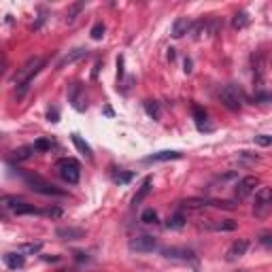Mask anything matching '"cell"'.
I'll list each match as a JSON object with an SVG mask.
<instances>
[{
	"label": "cell",
	"instance_id": "12",
	"mask_svg": "<svg viewBox=\"0 0 272 272\" xmlns=\"http://www.w3.org/2000/svg\"><path fill=\"white\" fill-rule=\"evenodd\" d=\"M247 249H249V240H245V238L234 240L232 245H230L228 253H225V257H228L230 262H234V259H238V257L245 255V253H247Z\"/></svg>",
	"mask_w": 272,
	"mask_h": 272
},
{
	"label": "cell",
	"instance_id": "1",
	"mask_svg": "<svg viewBox=\"0 0 272 272\" xmlns=\"http://www.w3.org/2000/svg\"><path fill=\"white\" fill-rule=\"evenodd\" d=\"M43 66H45L43 57H30V60H26L24 64H21V68H17V73H15V77H13L15 98H17V100H21V98L26 96V91L30 90L32 79L40 73V68H43Z\"/></svg>",
	"mask_w": 272,
	"mask_h": 272
},
{
	"label": "cell",
	"instance_id": "10",
	"mask_svg": "<svg viewBox=\"0 0 272 272\" xmlns=\"http://www.w3.org/2000/svg\"><path fill=\"white\" fill-rule=\"evenodd\" d=\"M55 236L60 240H81L85 236V232L81 228H73V225H60L55 230Z\"/></svg>",
	"mask_w": 272,
	"mask_h": 272
},
{
	"label": "cell",
	"instance_id": "21",
	"mask_svg": "<svg viewBox=\"0 0 272 272\" xmlns=\"http://www.w3.org/2000/svg\"><path fill=\"white\" fill-rule=\"evenodd\" d=\"M71 138H73L74 147L79 149V153H83V155H85V158H88V160H91V158H94V153H91V147H90V145L85 143V141H83V138H81L79 134H73Z\"/></svg>",
	"mask_w": 272,
	"mask_h": 272
},
{
	"label": "cell",
	"instance_id": "39",
	"mask_svg": "<svg viewBox=\"0 0 272 272\" xmlns=\"http://www.w3.org/2000/svg\"><path fill=\"white\" fill-rule=\"evenodd\" d=\"M175 55H177L175 49H168V60H175Z\"/></svg>",
	"mask_w": 272,
	"mask_h": 272
},
{
	"label": "cell",
	"instance_id": "8",
	"mask_svg": "<svg viewBox=\"0 0 272 272\" xmlns=\"http://www.w3.org/2000/svg\"><path fill=\"white\" fill-rule=\"evenodd\" d=\"M162 255L172 262H196V253L192 249H183V247H166L162 249Z\"/></svg>",
	"mask_w": 272,
	"mask_h": 272
},
{
	"label": "cell",
	"instance_id": "14",
	"mask_svg": "<svg viewBox=\"0 0 272 272\" xmlns=\"http://www.w3.org/2000/svg\"><path fill=\"white\" fill-rule=\"evenodd\" d=\"M192 28H194V24L187 19V17H179V19H175V24H172V36L183 38Z\"/></svg>",
	"mask_w": 272,
	"mask_h": 272
},
{
	"label": "cell",
	"instance_id": "18",
	"mask_svg": "<svg viewBox=\"0 0 272 272\" xmlns=\"http://www.w3.org/2000/svg\"><path fill=\"white\" fill-rule=\"evenodd\" d=\"M4 264H7V268L11 270H19V268H24V264H26V257H24V253H4Z\"/></svg>",
	"mask_w": 272,
	"mask_h": 272
},
{
	"label": "cell",
	"instance_id": "35",
	"mask_svg": "<svg viewBox=\"0 0 272 272\" xmlns=\"http://www.w3.org/2000/svg\"><path fill=\"white\" fill-rule=\"evenodd\" d=\"M130 179H132V172H126V175H121L119 172V175L115 177V183H128Z\"/></svg>",
	"mask_w": 272,
	"mask_h": 272
},
{
	"label": "cell",
	"instance_id": "33",
	"mask_svg": "<svg viewBox=\"0 0 272 272\" xmlns=\"http://www.w3.org/2000/svg\"><path fill=\"white\" fill-rule=\"evenodd\" d=\"M259 242H262L266 249H272V234H262L259 236Z\"/></svg>",
	"mask_w": 272,
	"mask_h": 272
},
{
	"label": "cell",
	"instance_id": "15",
	"mask_svg": "<svg viewBox=\"0 0 272 272\" xmlns=\"http://www.w3.org/2000/svg\"><path fill=\"white\" fill-rule=\"evenodd\" d=\"M183 153L181 151H170V149H166V151H158V153H151L145 158V162H170V160H181Z\"/></svg>",
	"mask_w": 272,
	"mask_h": 272
},
{
	"label": "cell",
	"instance_id": "22",
	"mask_svg": "<svg viewBox=\"0 0 272 272\" xmlns=\"http://www.w3.org/2000/svg\"><path fill=\"white\" fill-rule=\"evenodd\" d=\"M185 221H187V217L183 215V213H175V215L168 217V221H166V228L168 230H181Z\"/></svg>",
	"mask_w": 272,
	"mask_h": 272
},
{
	"label": "cell",
	"instance_id": "7",
	"mask_svg": "<svg viewBox=\"0 0 272 272\" xmlns=\"http://www.w3.org/2000/svg\"><path fill=\"white\" fill-rule=\"evenodd\" d=\"M128 247H130V251H134V253H151L158 249V238L151 234H141V236H134Z\"/></svg>",
	"mask_w": 272,
	"mask_h": 272
},
{
	"label": "cell",
	"instance_id": "38",
	"mask_svg": "<svg viewBox=\"0 0 272 272\" xmlns=\"http://www.w3.org/2000/svg\"><path fill=\"white\" fill-rule=\"evenodd\" d=\"M185 73H192V60H185Z\"/></svg>",
	"mask_w": 272,
	"mask_h": 272
},
{
	"label": "cell",
	"instance_id": "26",
	"mask_svg": "<svg viewBox=\"0 0 272 272\" xmlns=\"http://www.w3.org/2000/svg\"><path fill=\"white\" fill-rule=\"evenodd\" d=\"M141 221L145 225H155V223H158V213H155L153 208H145L143 215H141Z\"/></svg>",
	"mask_w": 272,
	"mask_h": 272
},
{
	"label": "cell",
	"instance_id": "20",
	"mask_svg": "<svg viewBox=\"0 0 272 272\" xmlns=\"http://www.w3.org/2000/svg\"><path fill=\"white\" fill-rule=\"evenodd\" d=\"M32 153H36V149H34V145H28V147H19L15 149L13 155H11V162H24V160H30Z\"/></svg>",
	"mask_w": 272,
	"mask_h": 272
},
{
	"label": "cell",
	"instance_id": "31",
	"mask_svg": "<svg viewBox=\"0 0 272 272\" xmlns=\"http://www.w3.org/2000/svg\"><path fill=\"white\" fill-rule=\"evenodd\" d=\"M34 149H36V151H49V149H51V143L45 141V138H38V141L34 143Z\"/></svg>",
	"mask_w": 272,
	"mask_h": 272
},
{
	"label": "cell",
	"instance_id": "4",
	"mask_svg": "<svg viewBox=\"0 0 272 272\" xmlns=\"http://www.w3.org/2000/svg\"><path fill=\"white\" fill-rule=\"evenodd\" d=\"M2 206L9 208L13 215H40V208H36L34 204H28L26 200L17 198V196H4L2 198Z\"/></svg>",
	"mask_w": 272,
	"mask_h": 272
},
{
	"label": "cell",
	"instance_id": "23",
	"mask_svg": "<svg viewBox=\"0 0 272 272\" xmlns=\"http://www.w3.org/2000/svg\"><path fill=\"white\" fill-rule=\"evenodd\" d=\"M232 26H234V30H242V28H247L249 26V15L245 13V11L236 13L234 19H232Z\"/></svg>",
	"mask_w": 272,
	"mask_h": 272
},
{
	"label": "cell",
	"instance_id": "32",
	"mask_svg": "<svg viewBox=\"0 0 272 272\" xmlns=\"http://www.w3.org/2000/svg\"><path fill=\"white\" fill-rule=\"evenodd\" d=\"M253 100H255V102H268V100H272V94H266V91H255Z\"/></svg>",
	"mask_w": 272,
	"mask_h": 272
},
{
	"label": "cell",
	"instance_id": "37",
	"mask_svg": "<svg viewBox=\"0 0 272 272\" xmlns=\"http://www.w3.org/2000/svg\"><path fill=\"white\" fill-rule=\"evenodd\" d=\"M74 255H77V259H79V262H83V259H85V262H88V255H85V253L77 251V253H74Z\"/></svg>",
	"mask_w": 272,
	"mask_h": 272
},
{
	"label": "cell",
	"instance_id": "27",
	"mask_svg": "<svg viewBox=\"0 0 272 272\" xmlns=\"http://www.w3.org/2000/svg\"><path fill=\"white\" fill-rule=\"evenodd\" d=\"M145 111H147V115H149V117H153V119H160V115H162L160 104L155 100H147V102H145Z\"/></svg>",
	"mask_w": 272,
	"mask_h": 272
},
{
	"label": "cell",
	"instance_id": "16",
	"mask_svg": "<svg viewBox=\"0 0 272 272\" xmlns=\"http://www.w3.org/2000/svg\"><path fill=\"white\" fill-rule=\"evenodd\" d=\"M68 100H71V104L77 111H83V90H81L79 83H73L71 88H68Z\"/></svg>",
	"mask_w": 272,
	"mask_h": 272
},
{
	"label": "cell",
	"instance_id": "28",
	"mask_svg": "<svg viewBox=\"0 0 272 272\" xmlns=\"http://www.w3.org/2000/svg\"><path fill=\"white\" fill-rule=\"evenodd\" d=\"M40 242H26V245L19 247V253H38L40 251Z\"/></svg>",
	"mask_w": 272,
	"mask_h": 272
},
{
	"label": "cell",
	"instance_id": "34",
	"mask_svg": "<svg viewBox=\"0 0 272 272\" xmlns=\"http://www.w3.org/2000/svg\"><path fill=\"white\" fill-rule=\"evenodd\" d=\"M47 119H49V121H54V124H55V121H60V113H57V109H55V107L47 111Z\"/></svg>",
	"mask_w": 272,
	"mask_h": 272
},
{
	"label": "cell",
	"instance_id": "19",
	"mask_svg": "<svg viewBox=\"0 0 272 272\" xmlns=\"http://www.w3.org/2000/svg\"><path fill=\"white\" fill-rule=\"evenodd\" d=\"M149 192H151V177H147V179H145V181H143L141 189H138V192H136V196H134V198H132V206H138V204H141V202H143V200L149 196Z\"/></svg>",
	"mask_w": 272,
	"mask_h": 272
},
{
	"label": "cell",
	"instance_id": "25",
	"mask_svg": "<svg viewBox=\"0 0 272 272\" xmlns=\"http://www.w3.org/2000/svg\"><path fill=\"white\" fill-rule=\"evenodd\" d=\"M83 9H85V2H77V4H73V7L66 11V24H73V21L77 19V15H79Z\"/></svg>",
	"mask_w": 272,
	"mask_h": 272
},
{
	"label": "cell",
	"instance_id": "13",
	"mask_svg": "<svg viewBox=\"0 0 272 272\" xmlns=\"http://www.w3.org/2000/svg\"><path fill=\"white\" fill-rule=\"evenodd\" d=\"M253 81L257 85V91L264 83V55L262 54H255L253 55Z\"/></svg>",
	"mask_w": 272,
	"mask_h": 272
},
{
	"label": "cell",
	"instance_id": "30",
	"mask_svg": "<svg viewBox=\"0 0 272 272\" xmlns=\"http://www.w3.org/2000/svg\"><path fill=\"white\" fill-rule=\"evenodd\" d=\"M253 141H255V145H259V147H270V145H272V136H268V134H257Z\"/></svg>",
	"mask_w": 272,
	"mask_h": 272
},
{
	"label": "cell",
	"instance_id": "6",
	"mask_svg": "<svg viewBox=\"0 0 272 272\" xmlns=\"http://www.w3.org/2000/svg\"><path fill=\"white\" fill-rule=\"evenodd\" d=\"M272 208V187H259L255 192V200H253V215L255 217H266Z\"/></svg>",
	"mask_w": 272,
	"mask_h": 272
},
{
	"label": "cell",
	"instance_id": "29",
	"mask_svg": "<svg viewBox=\"0 0 272 272\" xmlns=\"http://www.w3.org/2000/svg\"><path fill=\"white\" fill-rule=\"evenodd\" d=\"M90 34H91V38H94V40H100L104 36V24H102V21H98V24L90 30Z\"/></svg>",
	"mask_w": 272,
	"mask_h": 272
},
{
	"label": "cell",
	"instance_id": "2",
	"mask_svg": "<svg viewBox=\"0 0 272 272\" xmlns=\"http://www.w3.org/2000/svg\"><path fill=\"white\" fill-rule=\"evenodd\" d=\"M21 179L26 181V185L36 194H43V196H64L66 192L60 187H55L54 183H49L47 179H43L40 175H34V172H19Z\"/></svg>",
	"mask_w": 272,
	"mask_h": 272
},
{
	"label": "cell",
	"instance_id": "5",
	"mask_svg": "<svg viewBox=\"0 0 272 272\" xmlns=\"http://www.w3.org/2000/svg\"><path fill=\"white\" fill-rule=\"evenodd\" d=\"M219 98H221L225 109H230V111H240V107H242V90L236 83L225 85V88L221 90V94H219Z\"/></svg>",
	"mask_w": 272,
	"mask_h": 272
},
{
	"label": "cell",
	"instance_id": "11",
	"mask_svg": "<svg viewBox=\"0 0 272 272\" xmlns=\"http://www.w3.org/2000/svg\"><path fill=\"white\" fill-rule=\"evenodd\" d=\"M206 228L213 230V232H234L238 228V221H234V219H211Z\"/></svg>",
	"mask_w": 272,
	"mask_h": 272
},
{
	"label": "cell",
	"instance_id": "9",
	"mask_svg": "<svg viewBox=\"0 0 272 272\" xmlns=\"http://www.w3.org/2000/svg\"><path fill=\"white\" fill-rule=\"evenodd\" d=\"M257 185H259L257 177H245V179H240V181L234 185V196L238 200H245V198H249V196L255 192Z\"/></svg>",
	"mask_w": 272,
	"mask_h": 272
},
{
	"label": "cell",
	"instance_id": "17",
	"mask_svg": "<svg viewBox=\"0 0 272 272\" xmlns=\"http://www.w3.org/2000/svg\"><path fill=\"white\" fill-rule=\"evenodd\" d=\"M85 55H88V49H85V47H77V49L68 51V54L62 57L60 62H57V68H64V66L73 64V62H77V60H81V57H85Z\"/></svg>",
	"mask_w": 272,
	"mask_h": 272
},
{
	"label": "cell",
	"instance_id": "3",
	"mask_svg": "<svg viewBox=\"0 0 272 272\" xmlns=\"http://www.w3.org/2000/svg\"><path fill=\"white\" fill-rule=\"evenodd\" d=\"M55 168H57L60 177L64 179L66 183H71V185L79 183V179H81V166H79L77 160H73V158H62V160H57Z\"/></svg>",
	"mask_w": 272,
	"mask_h": 272
},
{
	"label": "cell",
	"instance_id": "24",
	"mask_svg": "<svg viewBox=\"0 0 272 272\" xmlns=\"http://www.w3.org/2000/svg\"><path fill=\"white\" fill-rule=\"evenodd\" d=\"M192 113H194V119H196V124H198V128L202 130V128H204V124H206V119H208L206 111H204V109H200L198 104H196V107L192 109Z\"/></svg>",
	"mask_w": 272,
	"mask_h": 272
},
{
	"label": "cell",
	"instance_id": "40",
	"mask_svg": "<svg viewBox=\"0 0 272 272\" xmlns=\"http://www.w3.org/2000/svg\"><path fill=\"white\" fill-rule=\"evenodd\" d=\"M240 158H247V153L242 151V153H240ZM247 162H257V158H251V160H247Z\"/></svg>",
	"mask_w": 272,
	"mask_h": 272
},
{
	"label": "cell",
	"instance_id": "36",
	"mask_svg": "<svg viewBox=\"0 0 272 272\" xmlns=\"http://www.w3.org/2000/svg\"><path fill=\"white\" fill-rule=\"evenodd\" d=\"M117 68H119L117 74H119V79H121V77H124V57H121V55L117 57Z\"/></svg>",
	"mask_w": 272,
	"mask_h": 272
}]
</instances>
